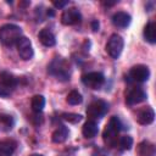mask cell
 <instances>
[{
	"label": "cell",
	"instance_id": "cell-1",
	"mask_svg": "<svg viewBox=\"0 0 156 156\" xmlns=\"http://www.w3.org/2000/svg\"><path fill=\"white\" fill-rule=\"evenodd\" d=\"M121 129H122V123L119 118L117 116H112L102 133L104 143L110 147H115L118 143V133L121 132Z\"/></svg>",
	"mask_w": 156,
	"mask_h": 156
},
{
	"label": "cell",
	"instance_id": "cell-2",
	"mask_svg": "<svg viewBox=\"0 0 156 156\" xmlns=\"http://www.w3.org/2000/svg\"><path fill=\"white\" fill-rule=\"evenodd\" d=\"M48 72H49V74H51L52 77H55L56 79L62 80V82L69 80V77H71L69 65L62 57L54 58L50 62V65L48 66Z\"/></svg>",
	"mask_w": 156,
	"mask_h": 156
},
{
	"label": "cell",
	"instance_id": "cell-3",
	"mask_svg": "<svg viewBox=\"0 0 156 156\" xmlns=\"http://www.w3.org/2000/svg\"><path fill=\"white\" fill-rule=\"evenodd\" d=\"M22 37V29L17 24L6 23L0 27V43L5 46L15 45Z\"/></svg>",
	"mask_w": 156,
	"mask_h": 156
},
{
	"label": "cell",
	"instance_id": "cell-4",
	"mask_svg": "<svg viewBox=\"0 0 156 156\" xmlns=\"http://www.w3.org/2000/svg\"><path fill=\"white\" fill-rule=\"evenodd\" d=\"M108 111V104L105 100H94L87 107V116L90 121L102 118Z\"/></svg>",
	"mask_w": 156,
	"mask_h": 156
},
{
	"label": "cell",
	"instance_id": "cell-5",
	"mask_svg": "<svg viewBox=\"0 0 156 156\" xmlns=\"http://www.w3.org/2000/svg\"><path fill=\"white\" fill-rule=\"evenodd\" d=\"M123 46H124V40H123V38H122L119 34L113 33V34L108 38L107 43H106V51H107V54H108L113 60H117V58L121 56L122 51H123Z\"/></svg>",
	"mask_w": 156,
	"mask_h": 156
},
{
	"label": "cell",
	"instance_id": "cell-6",
	"mask_svg": "<svg viewBox=\"0 0 156 156\" xmlns=\"http://www.w3.org/2000/svg\"><path fill=\"white\" fill-rule=\"evenodd\" d=\"M82 82L90 89H100L105 83V76L100 72H88L82 76Z\"/></svg>",
	"mask_w": 156,
	"mask_h": 156
},
{
	"label": "cell",
	"instance_id": "cell-7",
	"mask_svg": "<svg viewBox=\"0 0 156 156\" xmlns=\"http://www.w3.org/2000/svg\"><path fill=\"white\" fill-rule=\"evenodd\" d=\"M150 77V69L145 65H135L130 68L128 78L129 80L136 82V83H144Z\"/></svg>",
	"mask_w": 156,
	"mask_h": 156
},
{
	"label": "cell",
	"instance_id": "cell-8",
	"mask_svg": "<svg viewBox=\"0 0 156 156\" xmlns=\"http://www.w3.org/2000/svg\"><path fill=\"white\" fill-rule=\"evenodd\" d=\"M16 46H17V51H18V55L22 60H30L34 55V50H33V46H32V43L30 40L27 38V37H21L18 39V41L16 43Z\"/></svg>",
	"mask_w": 156,
	"mask_h": 156
},
{
	"label": "cell",
	"instance_id": "cell-9",
	"mask_svg": "<svg viewBox=\"0 0 156 156\" xmlns=\"http://www.w3.org/2000/svg\"><path fill=\"white\" fill-rule=\"evenodd\" d=\"M80 21H82V15L79 10L76 7L66 9L61 15V23L63 26H76L80 23Z\"/></svg>",
	"mask_w": 156,
	"mask_h": 156
},
{
	"label": "cell",
	"instance_id": "cell-10",
	"mask_svg": "<svg viewBox=\"0 0 156 156\" xmlns=\"http://www.w3.org/2000/svg\"><path fill=\"white\" fill-rule=\"evenodd\" d=\"M146 91L141 87H134L129 90V93L126 96V104L129 106L138 105L146 100Z\"/></svg>",
	"mask_w": 156,
	"mask_h": 156
},
{
	"label": "cell",
	"instance_id": "cell-11",
	"mask_svg": "<svg viewBox=\"0 0 156 156\" xmlns=\"http://www.w3.org/2000/svg\"><path fill=\"white\" fill-rule=\"evenodd\" d=\"M135 119H136V122L139 124H143V126L151 124L154 122V119H155V112L150 106H146L144 108H140L136 112Z\"/></svg>",
	"mask_w": 156,
	"mask_h": 156
},
{
	"label": "cell",
	"instance_id": "cell-12",
	"mask_svg": "<svg viewBox=\"0 0 156 156\" xmlns=\"http://www.w3.org/2000/svg\"><path fill=\"white\" fill-rule=\"evenodd\" d=\"M132 22V17L129 13L124 11H118L112 16V23L118 28H127Z\"/></svg>",
	"mask_w": 156,
	"mask_h": 156
},
{
	"label": "cell",
	"instance_id": "cell-13",
	"mask_svg": "<svg viewBox=\"0 0 156 156\" xmlns=\"http://www.w3.org/2000/svg\"><path fill=\"white\" fill-rule=\"evenodd\" d=\"M38 39L39 41L44 45V46H54L56 44V38L54 35V33L51 30H49L48 28H43L39 33H38Z\"/></svg>",
	"mask_w": 156,
	"mask_h": 156
},
{
	"label": "cell",
	"instance_id": "cell-14",
	"mask_svg": "<svg viewBox=\"0 0 156 156\" xmlns=\"http://www.w3.org/2000/svg\"><path fill=\"white\" fill-rule=\"evenodd\" d=\"M136 152L139 156H155L156 155L155 145L152 143H150L149 140H143L138 144Z\"/></svg>",
	"mask_w": 156,
	"mask_h": 156
},
{
	"label": "cell",
	"instance_id": "cell-15",
	"mask_svg": "<svg viewBox=\"0 0 156 156\" xmlns=\"http://www.w3.org/2000/svg\"><path fill=\"white\" fill-rule=\"evenodd\" d=\"M68 134H69V130L66 126H60L58 128H56L52 134H51V140L56 144H62L67 140L68 138Z\"/></svg>",
	"mask_w": 156,
	"mask_h": 156
},
{
	"label": "cell",
	"instance_id": "cell-16",
	"mask_svg": "<svg viewBox=\"0 0 156 156\" xmlns=\"http://www.w3.org/2000/svg\"><path fill=\"white\" fill-rule=\"evenodd\" d=\"M98 132H99V127H98L96 122L95 121H90V119L88 122H85L84 126H83V128H82V134L87 139L94 138L98 134Z\"/></svg>",
	"mask_w": 156,
	"mask_h": 156
},
{
	"label": "cell",
	"instance_id": "cell-17",
	"mask_svg": "<svg viewBox=\"0 0 156 156\" xmlns=\"http://www.w3.org/2000/svg\"><path fill=\"white\" fill-rule=\"evenodd\" d=\"M16 150V143L13 140L0 141V156H12Z\"/></svg>",
	"mask_w": 156,
	"mask_h": 156
},
{
	"label": "cell",
	"instance_id": "cell-18",
	"mask_svg": "<svg viewBox=\"0 0 156 156\" xmlns=\"http://www.w3.org/2000/svg\"><path fill=\"white\" fill-rule=\"evenodd\" d=\"M144 38L150 44L156 43V24L155 22H149L144 28Z\"/></svg>",
	"mask_w": 156,
	"mask_h": 156
},
{
	"label": "cell",
	"instance_id": "cell-19",
	"mask_svg": "<svg viewBox=\"0 0 156 156\" xmlns=\"http://www.w3.org/2000/svg\"><path fill=\"white\" fill-rule=\"evenodd\" d=\"M44 106H45V98L43 95L37 94V95H34L32 98V100H30V107H32V111L33 112L40 113L43 111Z\"/></svg>",
	"mask_w": 156,
	"mask_h": 156
},
{
	"label": "cell",
	"instance_id": "cell-20",
	"mask_svg": "<svg viewBox=\"0 0 156 156\" xmlns=\"http://www.w3.org/2000/svg\"><path fill=\"white\" fill-rule=\"evenodd\" d=\"M0 79H1V82H2L4 84L9 85V87L12 88V89H15V87L18 84L17 77H15L12 73H10V72H7V71H2V72L0 73Z\"/></svg>",
	"mask_w": 156,
	"mask_h": 156
},
{
	"label": "cell",
	"instance_id": "cell-21",
	"mask_svg": "<svg viewBox=\"0 0 156 156\" xmlns=\"http://www.w3.org/2000/svg\"><path fill=\"white\" fill-rule=\"evenodd\" d=\"M66 101H67V104H69V105H72V106H76V105L82 104L83 96H82V94H80L79 91L72 90V91L68 93V95H67V98H66Z\"/></svg>",
	"mask_w": 156,
	"mask_h": 156
},
{
	"label": "cell",
	"instance_id": "cell-22",
	"mask_svg": "<svg viewBox=\"0 0 156 156\" xmlns=\"http://www.w3.org/2000/svg\"><path fill=\"white\" fill-rule=\"evenodd\" d=\"M61 118L68 123H72V124H76L78 122L82 121L83 116L79 115V113H73V112H63L61 113Z\"/></svg>",
	"mask_w": 156,
	"mask_h": 156
},
{
	"label": "cell",
	"instance_id": "cell-23",
	"mask_svg": "<svg viewBox=\"0 0 156 156\" xmlns=\"http://www.w3.org/2000/svg\"><path fill=\"white\" fill-rule=\"evenodd\" d=\"M0 122L1 124L5 127L6 130L11 129L15 124V121H13V117L10 116V115H0Z\"/></svg>",
	"mask_w": 156,
	"mask_h": 156
},
{
	"label": "cell",
	"instance_id": "cell-24",
	"mask_svg": "<svg viewBox=\"0 0 156 156\" xmlns=\"http://www.w3.org/2000/svg\"><path fill=\"white\" fill-rule=\"evenodd\" d=\"M119 145L122 146V149L124 150H130V147L133 146V138L130 135H123L118 139Z\"/></svg>",
	"mask_w": 156,
	"mask_h": 156
},
{
	"label": "cell",
	"instance_id": "cell-25",
	"mask_svg": "<svg viewBox=\"0 0 156 156\" xmlns=\"http://www.w3.org/2000/svg\"><path fill=\"white\" fill-rule=\"evenodd\" d=\"M12 90H13L12 88L0 82V98H10L12 94Z\"/></svg>",
	"mask_w": 156,
	"mask_h": 156
},
{
	"label": "cell",
	"instance_id": "cell-26",
	"mask_svg": "<svg viewBox=\"0 0 156 156\" xmlns=\"http://www.w3.org/2000/svg\"><path fill=\"white\" fill-rule=\"evenodd\" d=\"M52 5H54L55 7H57V9H62V7H65L66 5H68V1H67V0H66V1H54Z\"/></svg>",
	"mask_w": 156,
	"mask_h": 156
},
{
	"label": "cell",
	"instance_id": "cell-27",
	"mask_svg": "<svg viewBox=\"0 0 156 156\" xmlns=\"http://www.w3.org/2000/svg\"><path fill=\"white\" fill-rule=\"evenodd\" d=\"M91 28H93L94 32H98V30H99V22H98L96 20H94V21L91 22Z\"/></svg>",
	"mask_w": 156,
	"mask_h": 156
},
{
	"label": "cell",
	"instance_id": "cell-28",
	"mask_svg": "<svg viewBox=\"0 0 156 156\" xmlns=\"http://www.w3.org/2000/svg\"><path fill=\"white\" fill-rule=\"evenodd\" d=\"M116 2H118V1H112V2L111 1H102V5L104 6H113Z\"/></svg>",
	"mask_w": 156,
	"mask_h": 156
},
{
	"label": "cell",
	"instance_id": "cell-29",
	"mask_svg": "<svg viewBox=\"0 0 156 156\" xmlns=\"http://www.w3.org/2000/svg\"><path fill=\"white\" fill-rule=\"evenodd\" d=\"M46 15H48V16H50V17H52V16L55 15V12H54V10H52V9H48V10H46Z\"/></svg>",
	"mask_w": 156,
	"mask_h": 156
},
{
	"label": "cell",
	"instance_id": "cell-30",
	"mask_svg": "<svg viewBox=\"0 0 156 156\" xmlns=\"http://www.w3.org/2000/svg\"><path fill=\"white\" fill-rule=\"evenodd\" d=\"M29 156H43V155H40V154H32V155H29Z\"/></svg>",
	"mask_w": 156,
	"mask_h": 156
},
{
	"label": "cell",
	"instance_id": "cell-31",
	"mask_svg": "<svg viewBox=\"0 0 156 156\" xmlns=\"http://www.w3.org/2000/svg\"><path fill=\"white\" fill-rule=\"evenodd\" d=\"M100 156H105V155H100Z\"/></svg>",
	"mask_w": 156,
	"mask_h": 156
}]
</instances>
